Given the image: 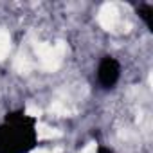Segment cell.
I'll return each mask as SVG.
<instances>
[{
  "label": "cell",
  "mask_w": 153,
  "mask_h": 153,
  "mask_svg": "<svg viewBox=\"0 0 153 153\" xmlns=\"http://www.w3.org/2000/svg\"><path fill=\"white\" fill-rule=\"evenodd\" d=\"M34 52L38 54L42 67L47 72H54V70L59 68V65L63 61V56L67 52V45L63 42H58L54 45L45 43V42H36L34 43Z\"/></svg>",
  "instance_id": "1"
},
{
  "label": "cell",
  "mask_w": 153,
  "mask_h": 153,
  "mask_svg": "<svg viewBox=\"0 0 153 153\" xmlns=\"http://www.w3.org/2000/svg\"><path fill=\"white\" fill-rule=\"evenodd\" d=\"M97 22L105 31H115V27L119 25V11L115 4H103L97 15Z\"/></svg>",
  "instance_id": "2"
},
{
  "label": "cell",
  "mask_w": 153,
  "mask_h": 153,
  "mask_svg": "<svg viewBox=\"0 0 153 153\" xmlns=\"http://www.w3.org/2000/svg\"><path fill=\"white\" fill-rule=\"evenodd\" d=\"M36 135H38L40 140H51V139L61 137L63 133H61L59 130H56V128L45 124V123H38V126H36Z\"/></svg>",
  "instance_id": "3"
},
{
  "label": "cell",
  "mask_w": 153,
  "mask_h": 153,
  "mask_svg": "<svg viewBox=\"0 0 153 153\" xmlns=\"http://www.w3.org/2000/svg\"><path fill=\"white\" fill-rule=\"evenodd\" d=\"M9 51H11V36L4 27H0V59H4L9 54Z\"/></svg>",
  "instance_id": "4"
},
{
  "label": "cell",
  "mask_w": 153,
  "mask_h": 153,
  "mask_svg": "<svg viewBox=\"0 0 153 153\" xmlns=\"http://www.w3.org/2000/svg\"><path fill=\"white\" fill-rule=\"evenodd\" d=\"M31 61H29V58L25 56V54H18L16 56V59H15V68L20 72V74H27L29 70H31Z\"/></svg>",
  "instance_id": "5"
},
{
  "label": "cell",
  "mask_w": 153,
  "mask_h": 153,
  "mask_svg": "<svg viewBox=\"0 0 153 153\" xmlns=\"http://www.w3.org/2000/svg\"><path fill=\"white\" fill-rule=\"evenodd\" d=\"M52 114H56V115H59V117H67V115H70L72 114V110L65 105V103H61V101H54L52 105H51V108H49Z\"/></svg>",
  "instance_id": "6"
},
{
  "label": "cell",
  "mask_w": 153,
  "mask_h": 153,
  "mask_svg": "<svg viewBox=\"0 0 153 153\" xmlns=\"http://www.w3.org/2000/svg\"><path fill=\"white\" fill-rule=\"evenodd\" d=\"M25 114H27V115H31V117H40V115H42V110H40L36 105H27Z\"/></svg>",
  "instance_id": "7"
},
{
  "label": "cell",
  "mask_w": 153,
  "mask_h": 153,
  "mask_svg": "<svg viewBox=\"0 0 153 153\" xmlns=\"http://www.w3.org/2000/svg\"><path fill=\"white\" fill-rule=\"evenodd\" d=\"M81 153H97V146H96V142H88V144L81 149Z\"/></svg>",
  "instance_id": "8"
},
{
  "label": "cell",
  "mask_w": 153,
  "mask_h": 153,
  "mask_svg": "<svg viewBox=\"0 0 153 153\" xmlns=\"http://www.w3.org/2000/svg\"><path fill=\"white\" fill-rule=\"evenodd\" d=\"M61 149H45V148H38V149H33L31 153H59Z\"/></svg>",
  "instance_id": "9"
}]
</instances>
